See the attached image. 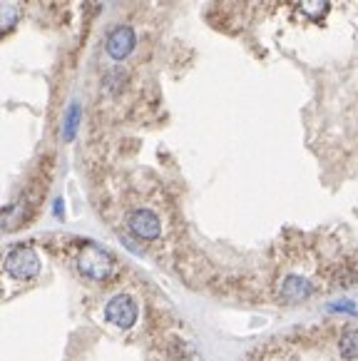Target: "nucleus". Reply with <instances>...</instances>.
I'll use <instances>...</instances> for the list:
<instances>
[{
	"mask_svg": "<svg viewBox=\"0 0 358 361\" xmlns=\"http://www.w3.org/2000/svg\"><path fill=\"white\" fill-rule=\"evenodd\" d=\"M299 6L309 18H323L328 13L331 0H299Z\"/></svg>",
	"mask_w": 358,
	"mask_h": 361,
	"instance_id": "obj_9",
	"label": "nucleus"
},
{
	"mask_svg": "<svg viewBox=\"0 0 358 361\" xmlns=\"http://www.w3.org/2000/svg\"><path fill=\"white\" fill-rule=\"evenodd\" d=\"M338 351L343 354V359L348 361H358V329L346 331L338 341Z\"/></svg>",
	"mask_w": 358,
	"mask_h": 361,
	"instance_id": "obj_8",
	"label": "nucleus"
},
{
	"mask_svg": "<svg viewBox=\"0 0 358 361\" xmlns=\"http://www.w3.org/2000/svg\"><path fill=\"white\" fill-rule=\"evenodd\" d=\"M135 45H137V35H135V30H132L130 25H117L115 30L107 35L105 40V53L110 55L112 60H127L132 55V50H135Z\"/></svg>",
	"mask_w": 358,
	"mask_h": 361,
	"instance_id": "obj_5",
	"label": "nucleus"
},
{
	"mask_svg": "<svg viewBox=\"0 0 358 361\" xmlns=\"http://www.w3.org/2000/svg\"><path fill=\"white\" fill-rule=\"evenodd\" d=\"M314 294V284L301 274H289L279 287V299L284 304H304Z\"/></svg>",
	"mask_w": 358,
	"mask_h": 361,
	"instance_id": "obj_6",
	"label": "nucleus"
},
{
	"mask_svg": "<svg viewBox=\"0 0 358 361\" xmlns=\"http://www.w3.org/2000/svg\"><path fill=\"white\" fill-rule=\"evenodd\" d=\"M105 319L117 329H132L137 322V302L130 294H115L105 307Z\"/></svg>",
	"mask_w": 358,
	"mask_h": 361,
	"instance_id": "obj_3",
	"label": "nucleus"
},
{
	"mask_svg": "<svg viewBox=\"0 0 358 361\" xmlns=\"http://www.w3.org/2000/svg\"><path fill=\"white\" fill-rule=\"evenodd\" d=\"M78 269L80 274L92 279V282H105L115 271V259L100 245H85L78 255Z\"/></svg>",
	"mask_w": 358,
	"mask_h": 361,
	"instance_id": "obj_1",
	"label": "nucleus"
},
{
	"mask_svg": "<svg viewBox=\"0 0 358 361\" xmlns=\"http://www.w3.org/2000/svg\"><path fill=\"white\" fill-rule=\"evenodd\" d=\"M127 227L135 237L144 239V242H154V239L162 237V222L152 209H135L127 217Z\"/></svg>",
	"mask_w": 358,
	"mask_h": 361,
	"instance_id": "obj_4",
	"label": "nucleus"
},
{
	"mask_svg": "<svg viewBox=\"0 0 358 361\" xmlns=\"http://www.w3.org/2000/svg\"><path fill=\"white\" fill-rule=\"evenodd\" d=\"M6 271L20 282H27L32 276L40 274V257L32 247H16L11 255L6 257Z\"/></svg>",
	"mask_w": 358,
	"mask_h": 361,
	"instance_id": "obj_2",
	"label": "nucleus"
},
{
	"mask_svg": "<svg viewBox=\"0 0 358 361\" xmlns=\"http://www.w3.org/2000/svg\"><path fill=\"white\" fill-rule=\"evenodd\" d=\"M53 212H55V217H58V219H63V217H65V202H63V200H55Z\"/></svg>",
	"mask_w": 358,
	"mask_h": 361,
	"instance_id": "obj_11",
	"label": "nucleus"
},
{
	"mask_svg": "<svg viewBox=\"0 0 358 361\" xmlns=\"http://www.w3.org/2000/svg\"><path fill=\"white\" fill-rule=\"evenodd\" d=\"M80 117H82V107L78 102L68 107L65 112V120H63V140L65 142H73L75 135H78V128H80Z\"/></svg>",
	"mask_w": 358,
	"mask_h": 361,
	"instance_id": "obj_7",
	"label": "nucleus"
},
{
	"mask_svg": "<svg viewBox=\"0 0 358 361\" xmlns=\"http://www.w3.org/2000/svg\"><path fill=\"white\" fill-rule=\"evenodd\" d=\"M331 312H338V314H356V307H353V302H336L331 304Z\"/></svg>",
	"mask_w": 358,
	"mask_h": 361,
	"instance_id": "obj_10",
	"label": "nucleus"
}]
</instances>
